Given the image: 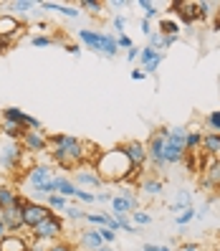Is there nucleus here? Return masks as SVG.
<instances>
[{
	"instance_id": "obj_1",
	"label": "nucleus",
	"mask_w": 220,
	"mask_h": 251,
	"mask_svg": "<svg viewBox=\"0 0 220 251\" xmlns=\"http://www.w3.org/2000/svg\"><path fill=\"white\" fill-rule=\"evenodd\" d=\"M96 173L101 175L104 183H122V185H132V183H139V170L132 168V162L127 157V152L122 147H111V150L101 152L96 157Z\"/></svg>"
},
{
	"instance_id": "obj_2",
	"label": "nucleus",
	"mask_w": 220,
	"mask_h": 251,
	"mask_svg": "<svg viewBox=\"0 0 220 251\" xmlns=\"http://www.w3.org/2000/svg\"><path fill=\"white\" fill-rule=\"evenodd\" d=\"M76 41L84 43L89 51L104 56V58H116L119 56V46H116V33L109 31H94V28H81L76 31Z\"/></svg>"
},
{
	"instance_id": "obj_3",
	"label": "nucleus",
	"mask_w": 220,
	"mask_h": 251,
	"mask_svg": "<svg viewBox=\"0 0 220 251\" xmlns=\"http://www.w3.org/2000/svg\"><path fill=\"white\" fill-rule=\"evenodd\" d=\"M66 233V221L61 213H51L46 221H41V224L31 231V239L33 241H43V244H53V241H61Z\"/></svg>"
},
{
	"instance_id": "obj_4",
	"label": "nucleus",
	"mask_w": 220,
	"mask_h": 251,
	"mask_svg": "<svg viewBox=\"0 0 220 251\" xmlns=\"http://www.w3.org/2000/svg\"><path fill=\"white\" fill-rule=\"evenodd\" d=\"M23 157H25V150H23L21 142L5 140L3 145H0V168H3V170L16 173L23 165Z\"/></svg>"
},
{
	"instance_id": "obj_5",
	"label": "nucleus",
	"mask_w": 220,
	"mask_h": 251,
	"mask_svg": "<svg viewBox=\"0 0 220 251\" xmlns=\"http://www.w3.org/2000/svg\"><path fill=\"white\" fill-rule=\"evenodd\" d=\"M48 216H51V211L46 208V203L25 198V203H23V226H25V231H33L41 221H46Z\"/></svg>"
},
{
	"instance_id": "obj_6",
	"label": "nucleus",
	"mask_w": 220,
	"mask_h": 251,
	"mask_svg": "<svg viewBox=\"0 0 220 251\" xmlns=\"http://www.w3.org/2000/svg\"><path fill=\"white\" fill-rule=\"evenodd\" d=\"M0 120L16 122V125H21L23 129H33V132H41V129H43V125H41L38 117L23 112L21 107H5V109H0Z\"/></svg>"
},
{
	"instance_id": "obj_7",
	"label": "nucleus",
	"mask_w": 220,
	"mask_h": 251,
	"mask_svg": "<svg viewBox=\"0 0 220 251\" xmlns=\"http://www.w3.org/2000/svg\"><path fill=\"white\" fill-rule=\"evenodd\" d=\"M122 150L127 152V157H129V162H132V168H134V170H139V173L147 170V162H150V155H147V142L129 140V142L122 145Z\"/></svg>"
},
{
	"instance_id": "obj_8",
	"label": "nucleus",
	"mask_w": 220,
	"mask_h": 251,
	"mask_svg": "<svg viewBox=\"0 0 220 251\" xmlns=\"http://www.w3.org/2000/svg\"><path fill=\"white\" fill-rule=\"evenodd\" d=\"M21 145L25 155H41V152H48V135L46 132H33V129H25L23 137H21Z\"/></svg>"
},
{
	"instance_id": "obj_9",
	"label": "nucleus",
	"mask_w": 220,
	"mask_h": 251,
	"mask_svg": "<svg viewBox=\"0 0 220 251\" xmlns=\"http://www.w3.org/2000/svg\"><path fill=\"white\" fill-rule=\"evenodd\" d=\"M165 51H154V49H150V46H144L142 51H139V69L147 74V76H154L157 74V69L162 66V61H165Z\"/></svg>"
},
{
	"instance_id": "obj_10",
	"label": "nucleus",
	"mask_w": 220,
	"mask_h": 251,
	"mask_svg": "<svg viewBox=\"0 0 220 251\" xmlns=\"http://www.w3.org/2000/svg\"><path fill=\"white\" fill-rule=\"evenodd\" d=\"M73 185L76 188H81V190H86V188H94V190H101L104 188V180H101V175L96 173V170H91V168H79V170H73Z\"/></svg>"
},
{
	"instance_id": "obj_11",
	"label": "nucleus",
	"mask_w": 220,
	"mask_h": 251,
	"mask_svg": "<svg viewBox=\"0 0 220 251\" xmlns=\"http://www.w3.org/2000/svg\"><path fill=\"white\" fill-rule=\"evenodd\" d=\"M53 168L51 165H31L25 170V175H23V183H28V188H36V185H43V183H51L53 180Z\"/></svg>"
},
{
	"instance_id": "obj_12",
	"label": "nucleus",
	"mask_w": 220,
	"mask_h": 251,
	"mask_svg": "<svg viewBox=\"0 0 220 251\" xmlns=\"http://www.w3.org/2000/svg\"><path fill=\"white\" fill-rule=\"evenodd\" d=\"M137 193L144 198H159L165 193V180L157 178V175H147V178L137 183Z\"/></svg>"
},
{
	"instance_id": "obj_13",
	"label": "nucleus",
	"mask_w": 220,
	"mask_h": 251,
	"mask_svg": "<svg viewBox=\"0 0 220 251\" xmlns=\"http://www.w3.org/2000/svg\"><path fill=\"white\" fill-rule=\"evenodd\" d=\"M23 36V25L16 16H10V13H3L0 16V38H10L16 43L18 38Z\"/></svg>"
},
{
	"instance_id": "obj_14",
	"label": "nucleus",
	"mask_w": 220,
	"mask_h": 251,
	"mask_svg": "<svg viewBox=\"0 0 220 251\" xmlns=\"http://www.w3.org/2000/svg\"><path fill=\"white\" fill-rule=\"evenodd\" d=\"M79 246H81L84 251H99L101 246H107V244H104V239H101L99 228L86 226V228H81V233H79Z\"/></svg>"
},
{
	"instance_id": "obj_15",
	"label": "nucleus",
	"mask_w": 220,
	"mask_h": 251,
	"mask_svg": "<svg viewBox=\"0 0 220 251\" xmlns=\"http://www.w3.org/2000/svg\"><path fill=\"white\" fill-rule=\"evenodd\" d=\"M170 8H172V13L177 16L185 25H193V23H198L200 21V16H198V3H170Z\"/></svg>"
},
{
	"instance_id": "obj_16",
	"label": "nucleus",
	"mask_w": 220,
	"mask_h": 251,
	"mask_svg": "<svg viewBox=\"0 0 220 251\" xmlns=\"http://www.w3.org/2000/svg\"><path fill=\"white\" fill-rule=\"evenodd\" d=\"M198 183H200V188H208V190H218L220 188V160L218 157L202 170Z\"/></svg>"
},
{
	"instance_id": "obj_17",
	"label": "nucleus",
	"mask_w": 220,
	"mask_h": 251,
	"mask_svg": "<svg viewBox=\"0 0 220 251\" xmlns=\"http://www.w3.org/2000/svg\"><path fill=\"white\" fill-rule=\"evenodd\" d=\"M38 10H51V13H61L64 18H81V10L79 5H66V3H48V0H43L38 3Z\"/></svg>"
},
{
	"instance_id": "obj_18",
	"label": "nucleus",
	"mask_w": 220,
	"mask_h": 251,
	"mask_svg": "<svg viewBox=\"0 0 220 251\" xmlns=\"http://www.w3.org/2000/svg\"><path fill=\"white\" fill-rule=\"evenodd\" d=\"M28 241L25 233H8L3 241H0V251H28Z\"/></svg>"
},
{
	"instance_id": "obj_19",
	"label": "nucleus",
	"mask_w": 220,
	"mask_h": 251,
	"mask_svg": "<svg viewBox=\"0 0 220 251\" xmlns=\"http://www.w3.org/2000/svg\"><path fill=\"white\" fill-rule=\"evenodd\" d=\"M18 198H21V193L13 185H8V183H0V211H5V208H13V205L18 203Z\"/></svg>"
},
{
	"instance_id": "obj_20",
	"label": "nucleus",
	"mask_w": 220,
	"mask_h": 251,
	"mask_svg": "<svg viewBox=\"0 0 220 251\" xmlns=\"http://www.w3.org/2000/svg\"><path fill=\"white\" fill-rule=\"evenodd\" d=\"M53 185H56V193H61L64 198H73V196H76V185H73V180L71 178H66V175L61 173V175H53Z\"/></svg>"
},
{
	"instance_id": "obj_21",
	"label": "nucleus",
	"mask_w": 220,
	"mask_h": 251,
	"mask_svg": "<svg viewBox=\"0 0 220 251\" xmlns=\"http://www.w3.org/2000/svg\"><path fill=\"white\" fill-rule=\"evenodd\" d=\"M202 152L210 157H220V135L218 132H202Z\"/></svg>"
},
{
	"instance_id": "obj_22",
	"label": "nucleus",
	"mask_w": 220,
	"mask_h": 251,
	"mask_svg": "<svg viewBox=\"0 0 220 251\" xmlns=\"http://www.w3.org/2000/svg\"><path fill=\"white\" fill-rule=\"evenodd\" d=\"M190 205H193V193H190V190H177V193H175V201L167 205V208L172 213H180V211L190 208Z\"/></svg>"
},
{
	"instance_id": "obj_23",
	"label": "nucleus",
	"mask_w": 220,
	"mask_h": 251,
	"mask_svg": "<svg viewBox=\"0 0 220 251\" xmlns=\"http://www.w3.org/2000/svg\"><path fill=\"white\" fill-rule=\"evenodd\" d=\"M23 127L21 125H16V122H5V120H0V135H3L5 140H16V142H21V137H23Z\"/></svg>"
},
{
	"instance_id": "obj_24",
	"label": "nucleus",
	"mask_w": 220,
	"mask_h": 251,
	"mask_svg": "<svg viewBox=\"0 0 220 251\" xmlns=\"http://www.w3.org/2000/svg\"><path fill=\"white\" fill-rule=\"evenodd\" d=\"M43 203H46V208H48L51 213H64V211L68 208V203H71V201H68V198H64L61 193H51Z\"/></svg>"
},
{
	"instance_id": "obj_25",
	"label": "nucleus",
	"mask_w": 220,
	"mask_h": 251,
	"mask_svg": "<svg viewBox=\"0 0 220 251\" xmlns=\"http://www.w3.org/2000/svg\"><path fill=\"white\" fill-rule=\"evenodd\" d=\"M200 150H202V129H187L185 152H200Z\"/></svg>"
},
{
	"instance_id": "obj_26",
	"label": "nucleus",
	"mask_w": 220,
	"mask_h": 251,
	"mask_svg": "<svg viewBox=\"0 0 220 251\" xmlns=\"http://www.w3.org/2000/svg\"><path fill=\"white\" fill-rule=\"evenodd\" d=\"M157 33H162V36H180L182 25H180V21H175V18H159Z\"/></svg>"
},
{
	"instance_id": "obj_27",
	"label": "nucleus",
	"mask_w": 220,
	"mask_h": 251,
	"mask_svg": "<svg viewBox=\"0 0 220 251\" xmlns=\"http://www.w3.org/2000/svg\"><path fill=\"white\" fill-rule=\"evenodd\" d=\"M109 205H111V213H114V216H129L132 211H134V205H132L127 198L116 196V193H114V198H111V203H109Z\"/></svg>"
},
{
	"instance_id": "obj_28",
	"label": "nucleus",
	"mask_w": 220,
	"mask_h": 251,
	"mask_svg": "<svg viewBox=\"0 0 220 251\" xmlns=\"http://www.w3.org/2000/svg\"><path fill=\"white\" fill-rule=\"evenodd\" d=\"M137 8L142 10V18L144 21H157L159 18V8H157V3H152V0H137Z\"/></svg>"
},
{
	"instance_id": "obj_29",
	"label": "nucleus",
	"mask_w": 220,
	"mask_h": 251,
	"mask_svg": "<svg viewBox=\"0 0 220 251\" xmlns=\"http://www.w3.org/2000/svg\"><path fill=\"white\" fill-rule=\"evenodd\" d=\"M10 8V16H28V13H33V8H38V3L33 0H16V3H8Z\"/></svg>"
},
{
	"instance_id": "obj_30",
	"label": "nucleus",
	"mask_w": 220,
	"mask_h": 251,
	"mask_svg": "<svg viewBox=\"0 0 220 251\" xmlns=\"http://www.w3.org/2000/svg\"><path fill=\"white\" fill-rule=\"evenodd\" d=\"M61 216H64V221H73V224H84L86 221V211L81 208V205H76V203H68V208Z\"/></svg>"
},
{
	"instance_id": "obj_31",
	"label": "nucleus",
	"mask_w": 220,
	"mask_h": 251,
	"mask_svg": "<svg viewBox=\"0 0 220 251\" xmlns=\"http://www.w3.org/2000/svg\"><path fill=\"white\" fill-rule=\"evenodd\" d=\"M129 221H132V224H134L137 228H144V226H150L152 221H154V216H152L150 211L139 208V211H132V213H129Z\"/></svg>"
},
{
	"instance_id": "obj_32",
	"label": "nucleus",
	"mask_w": 220,
	"mask_h": 251,
	"mask_svg": "<svg viewBox=\"0 0 220 251\" xmlns=\"http://www.w3.org/2000/svg\"><path fill=\"white\" fill-rule=\"evenodd\" d=\"M193 221H195V205H190V208H185V211H180L177 216H175V224H177L180 231H185Z\"/></svg>"
},
{
	"instance_id": "obj_33",
	"label": "nucleus",
	"mask_w": 220,
	"mask_h": 251,
	"mask_svg": "<svg viewBox=\"0 0 220 251\" xmlns=\"http://www.w3.org/2000/svg\"><path fill=\"white\" fill-rule=\"evenodd\" d=\"M79 10L81 13H89V16H101V10H104V3L101 0H81L79 3Z\"/></svg>"
},
{
	"instance_id": "obj_34",
	"label": "nucleus",
	"mask_w": 220,
	"mask_h": 251,
	"mask_svg": "<svg viewBox=\"0 0 220 251\" xmlns=\"http://www.w3.org/2000/svg\"><path fill=\"white\" fill-rule=\"evenodd\" d=\"M215 3H210V0H200L198 3V16H200V21H208V18H213L215 16Z\"/></svg>"
},
{
	"instance_id": "obj_35",
	"label": "nucleus",
	"mask_w": 220,
	"mask_h": 251,
	"mask_svg": "<svg viewBox=\"0 0 220 251\" xmlns=\"http://www.w3.org/2000/svg\"><path fill=\"white\" fill-rule=\"evenodd\" d=\"M205 127H208V132H218L220 135V109H215L205 117Z\"/></svg>"
},
{
	"instance_id": "obj_36",
	"label": "nucleus",
	"mask_w": 220,
	"mask_h": 251,
	"mask_svg": "<svg viewBox=\"0 0 220 251\" xmlns=\"http://www.w3.org/2000/svg\"><path fill=\"white\" fill-rule=\"evenodd\" d=\"M182 165L187 168V173H200V162H198V152H185Z\"/></svg>"
},
{
	"instance_id": "obj_37",
	"label": "nucleus",
	"mask_w": 220,
	"mask_h": 251,
	"mask_svg": "<svg viewBox=\"0 0 220 251\" xmlns=\"http://www.w3.org/2000/svg\"><path fill=\"white\" fill-rule=\"evenodd\" d=\"M127 16H122V13H119V16H116V13H114V18H111V28H114V31H116V36H122L124 31H127Z\"/></svg>"
},
{
	"instance_id": "obj_38",
	"label": "nucleus",
	"mask_w": 220,
	"mask_h": 251,
	"mask_svg": "<svg viewBox=\"0 0 220 251\" xmlns=\"http://www.w3.org/2000/svg\"><path fill=\"white\" fill-rule=\"evenodd\" d=\"M73 201H79V203H84V205H91V203H96V198H94V193H89V190H76V196H73Z\"/></svg>"
},
{
	"instance_id": "obj_39",
	"label": "nucleus",
	"mask_w": 220,
	"mask_h": 251,
	"mask_svg": "<svg viewBox=\"0 0 220 251\" xmlns=\"http://www.w3.org/2000/svg\"><path fill=\"white\" fill-rule=\"evenodd\" d=\"M46 251H73V244L71 241H53V244H48V249Z\"/></svg>"
},
{
	"instance_id": "obj_40",
	"label": "nucleus",
	"mask_w": 220,
	"mask_h": 251,
	"mask_svg": "<svg viewBox=\"0 0 220 251\" xmlns=\"http://www.w3.org/2000/svg\"><path fill=\"white\" fill-rule=\"evenodd\" d=\"M116 46H119V51H127V49L134 46V41H132L127 33H122V36H116Z\"/></svg>"
},
{
	"instance_id": "obj_41",
	"label": "nucleus",
	"mask_w": 220,
	"mask_h": 251,
	"mask_svg": "<svg viewBox=\"0 0 220 251\" xmlns=\"http://www.w3.org/2000/svg\"><path fill=\"white\" fill-rule=\"evenodd\" d=\"M94 198H96V203H101V205H107V203H111L114 193H111V190H99V193H94Z\"/></svg>"
},
{
	"instance_id": "obj_42",
	"label": "nucleus",
	"mask_w": 220,
	"mask_h": 251,
	"mask_svg": "<svg viewBox=\"0 0 220 251\" xmlns=\"http://www.w3.org/2000/svg\"><path fill=\"white\" fill-rule=\"evenodd\" d=\"M99 233H101V239H104L107 246H111L116 241V231H111V228H99Z\"/></svg>"
},
{
	"instance_id": "obj_43",
	"label": "nucleus",
	"mask_w": 220,
	"mask_h": 251,
	"mask_svg": "<svg viewBox=\"0 0 220 251\" xmlns=\"http://www.w3.org/2000/svg\"><path fill=\"white\" fill-rule=\"evenodd\" d=\"M139 51H142L139 46H132V49H127V51H124V58H127L129 64H134L137 58H139Z\"/></svg>"
},
{
	"instance_id": "obj_44",
	"label": "nucleus",
	"mask_w": 220,
	"mask_h": 251,
	"mask_svg": "<svg viewBox=\"0 0 220 251\" xmlns=\"http://www.w3.org/2000/svg\"><path fill=\"white\" fill-rule=\"evenodd\" d=\"M129 3H127V0H109V3H104V8H114L116 10V16H119V10H124Z\"/></svg>"
},
{
	"instance_id": "obj_45",
	"label": "nucleus",
	"mask_w": 220,
	"mask_h": 251,
	"mask_svg": "<svg viewBox=\"0 0 220 251\" xmlns=\"http://www.w3.org/2000/svg\"><path fill=\"white\" fill-rule=\"evenodd\" d=\"M159 36H162V33H159ZM177 41H180V36H162V51H167L170 46H175Z\"/></svg>"
},
{
	"instance_id": "obj_46",
	"label": "nucleus",
	"mask_w": 220,
	"mask_h": 251,
	"mask_svg": "<svg viewBox=\"0 0 220 251\" xmlns=\"http://www.w3.org/2000/svg\"><path fill=\"white\" fill-rule=\"evenodd\" d=\"M139 31H142V36H152V33H154V28H152L150 21H144V18H142V21H139Z\"/></svg>"
},
{
	"instance_id": "obj_47",
	"label": "nucleus",
	"mask_w": 220,
	"mask_h": 251,
	"mask_svg": "<svg viewBox=\"0 0 220 251\" xmlns=\"http://www.w3.org/2000/svg\"><path fill=\"white\" fill-rule=\"evenodd\" d=\"M64 49H66V51H68L71 56H76V58L81 56V43H66Z\"/></svg>"
},
{
	"instance_id": "obj_48",
	"label": "nucleus",
	"mask_w": 220,
	"mask_h": 251,
	"mask_svg": "<svg viewBox=\"0 0 220 251\" xmlns=\"http://www.w3.org/2000/svg\"><path fill=\"white\" fill-rule=\"evenodd\" d=\"M129 76H132V81H144L147 79V74L137 66V69H132V74H129Z\"/></svg>"
},
{
	"instance_id": "obj_49",
	"label": "nucleus",
	"mask_w": 220,
	"mask_h": 251,
	"mask_svg": "<svg viewBox=\"0 0 220 251\" xmlns=\"http://www.w3.org/2000/svg\"><path fill=\"white\" fill-rule=\"evenodd\" d=\"M48 249V244H43V241H33L31 239V244H28V251H46Z\"/></svg>"
},
{
	"instance_id": "obj_50",
	"label": "nucleus",
	"mask_w": 220,
	"mask_h": 251,
	"mask_svg": "<svg viewBox=\"0 0 220 251\" xmlns=\"http://www.w3.org/2000/svg\"><path fill=\"white\" fill-rule=\"evenodd\" d=\"M177 251H200V244L198 241H185Z\"/></svg>"
},
{
	"instance_id": "obj_51",
	"label": "nucleus",
	"mask_w": 220,
	"mask_h": 251,
	"mask_svg": "<svg viewBox=\"0 0 220 251\" xmlns=\"http://www.w3.org/2000/svg\"><path fill=\"white\" fill-rule=\"evenodd\" d=\"M215 16H218V18H215V21H218V23H220V5H218V10H215Z\"/></svg>"
},
{
	"instance_id": "obj_52",
	"label": "nucleus",
	"mask_w": 220,
	"mask_h": 251,
	"mask_svg": "<svg viewBox=\"0 0 220 251\" xmlns=\"http://www.w3.org/2000/svg\"><path fill=\"white\" fill-rule=\"evenodd\" d=\"M218 160H220V157H218Z\"/></svg>"
}]
</instances>
